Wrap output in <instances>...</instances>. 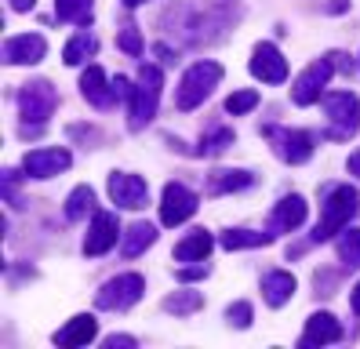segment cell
<instances>
[{
    "instance_id": "74e56055",
    "label": "cell",
    "mask_w": 360,
    "mask_h": 349,
    "mask_svg": "<svg viewBox=\"0 0 360 349\" xmlns=\"http://www.w3.org/2000/svg\"><path fill=\"white\" fill-rule=\"evenodd\" d=\"M33 4H37V0H11V8H15V11H30Z\"/></svg>"
},
{
    "instance_id": "30bf717a",
    "label": "cell",
    "mask_w": 360,
    "mask_h": 349,
    "mask_svg": "<svg viewBox=\"0 0 360 349\" xmlns=\"http://www.w3.org/2000/svg\"><path fill=\"white\" fill-rule=\"evenodd\" d=\"M120 218L113 211H95L91 215V229L84 236V255H105L117 240H120Z\"/></svg>"
},
{
    "instance_id": "8d00e7d4",
    "label": "cell",
    "mask_w": 360,
    "mask_h": 349,
    "mask_svg": "<svg viewBox=\"0 0 360 349\" xmlns=\"http://www.w3.org/2000/svg\"><path fill=\"white\" fill-rule=\"evenodd\" d=\"M331 62H335V70H338V73H349V70H353V65L346 62V55H342V51H331Z\"/></svg>"
},
{
    "instance_id": "484cf974",
    "label": "cell",
    "mask_w": 360,
    "mask_h": 349,
    "mask_svg": "<svg viewBox=\"0 0 360 349\" xmlns=\"http://www.w3.org/2000/svg\"><path fill=\"white\" fill-rule=\"evenodd\" d=\"M338 262H342L346 269H360V229H342L338 233Z\"/></svg>"
},
{
    "instance_id": "83f0119b",
    "label": "cell",
    "mask_w": 360,
    "mask_h": 349,
    "mask_svg": "<svg viewBox=\"0 0 360 349\" xmlns=\"http://www.w3.org/2000/svg\"><path fill=\"white\" fill-rule=\"evenodd\" d=\"M233 142H237V135H233L229 127H215L211 135L200 139V149H197V153H200V157H222Z\"/></svg>"
},
{
    "instance_id": "d590c367",
    "label": "cell",
    "mask_w": 360,
    "mask_h": 349,
    "mask_svg": "<svg viewBox=\"0 0 360 349\" xmlns=\"http://www.w3.org/2000/svg\"><path fill=\"white\" fill-rule=\"evenodd\" d=\"M4 193H8V196L18 193V171H4Z\"/></svg>"
},
{
    "instance_id": "cb8c5ba5",
    "label": "cell",
    "mask_w": 360,
    "mask_h": 349,
    "mask_svg": "<svg viewBox=\"0 0 360 349\" xmlns=\"http://www.w3.org/2000/svg\"><path fill=\"white\" fill-rule=\"evenodd\" d=\"M273 240V233L266 229V233H255V229H229V233H222V248L226 251H244V248H262V244H269Z\"/></svg>"
},
{
    "instance_id": "9c48e42d",
    "label": "cell",
    "mask_w": 360,
    "mask_h": 349,
    "mask_svg": "<svg viewBox=\"0 0 360 349\" xmlns=\"http://www.w3.org/2000/svg\"><path fill=\"white\" fill-rule=\"evenodd\" d=\"M193 215H197V193L182 182H167L164 201H160V222L164 226H182Z\"/></svg>"
},
{
    "instance_id": "7a4b0ae2",
    "label": "cell",
    "mask_w": 360,
    "mask_h": 349,
    "mask_svg": "<svg viewBox=\"0 0 360 349\" xmlns=\"http://www.w3.org/2000/svg\"><path fill=\"white\" fill-rule=\"evenodd\" d=\"M219 80H222V65H219V62H197V65H189L186 77L179 80L175 109H182V113L197 109L200 102H207V95L215 91Z\"/></svg>"
},
{
    "instance_id": "5bb4252c",
    "label": "cell",
    "mask_w": 360,
    "mask_h": 349,
    "mask_svg": "<svg viewBox=\"0 0 360 349\" xmlns=\"http://www.w3.org/2000/svg\"><path fill=\"white\" fill-rule=\"evenodd\" d=\"M48 51V40L37 33H22V37H8L4 44V62L11 65H37Z\"/></svg>"
},
{
    "instance_id": "44dd1931",
    "label": "cell",
    "mask_w": 360,
    "mask_h": 349,
    "mask_svg": "<svg viewBox=\"0 0 360 349\" xmlns=\"http://www.w3.org/2000/svg\"><path fill=\"white\" fill-rule=\"evenodd\" d=\"M157 240V226H150V222H135V226H128V233H124V240H120V255L124 258H139L146 248H150Z\"/></svg>"
},
{
    "instance_id": "7c38bea8",
    "label": "cell",
    "mask_w": 360,
    "mask_h": 349,
    "mask_svg": "<svg viewBox=\"0 0 360 349\" xmlns=\"http://www.w3.org/2000/svg\"><path fill=\"white\" fill-rule=\"evenodd\" d=\"M110 196H113V204L128 208V211H139V208H146V201H150V189H146V182L139 179V174L113 171L110 174Z\"/></svg>"
},
{
    "instance_id": "52a82bcc",
    "label": "cell",
    "mask_w": 360,
    "mask_h": 349,
    "mask_svg": "<svg viewBox=\"0 0 360 349\" xmlns=\"http://www.w3.org/2000/svg\"><path fill=\"white\" fill-rule=\"evenodd\" d=\"M146 291V280L139 273H120L113 280H105L98 295H95V305L98 310H131V305L142 298Z\"/></svg>"
},
{
    "instance_id": "8992f818",
    "label": "cell",
    "mask_w": 360,
    "mask_h": 349,
    "mask_svg": "<svg viewBox=\"0 0 360 349\" xmlns=\"http://www.w3.org/2000/svg\"><path fill=\"white\" fill-rule=\"evenodd\" d=\"M262 135L273 142V153L284 160V164H306L313 157V135L309 131H295V127H277V124H266Z\"/></svg>"
},
{
    "instance_id": "4316f807",
    "label": "cell",
    "mask_w": 360,
    "mask_h": 349,
    "mask_svg": "<svg viewBox=\"0 0 360 349\" xmlns=\"http://www.w3.org/2000/svg\"><path fill=\"white\" fill-rule=\"evenodd\" d=\"M55 15L73 26H91V0H55Z\"/></svg>"
},
{
    "instance_id": "1f68e13d",
    "label": "cell",
    "mask_w": 360,
    "mask_h": 349,
    "mask_svg": "<svg viewBox=\"0 0 360 349\" xmlns=\"http://www.w3.org/2000/svg\"><path fill=\"white\" fill-rule=\"evenodd\" d=\"M226 320H229L233 327H248V324H251V305H248V302H233L229 310H226Z\"/></svg>"
},
{
    "instance_id": "d6986e66",
    "label": "cell",
    "mask_w": 360,
    "mask_h": 349,
    "mask_svg": "<svg viewBox=\"0 0 360 349\" xmlns=\"http://www.w3.org/2000/svg\"><path fill=\"white\" fill-rule=\"evenodd\" d=\"M204 186L211 196H222V193H237V189L255 186V174L251 171H211L204 179Z\"/></svg>"
},
{
    "instance_id": "ba28073f",
    "label": "cell",
    "mask_w": 360,
    "mask_h": 349,
    "mask_svg": "<svg viewBox=\"0 0 360 349\" xmlns=\"http://www.w3.org/2000/svg\"><path fill=\"white\" fill-rule=\"evenodd\" d=\"M331 73H335L331 55L321 58V62H313L309 70H302V77L295 80V87H291L295 106H313V102H321V99H324V87H328V80H331Z\"/></svg>"
},
{
    "instance_id": "d6a6232c",
    "label": "cell",
    "mask_w": 360,
    "mask_h": 349,
    "mask_svg": "<svg viewBox=\"0 0 360 349\" xmlns=\"http://www.w3.org/2000/svg\"><path fill=\"white\" fill-rule=\"evenodd\" d=\"M113 95H117V99H128V102H131L135 87H131L128 80H124V77H113Z\"/></svg>"
},
{
    "instance_id": "d4e9b609",
    "label": "cell",
    "mask_w": 360,
    "mask_h": 349,
    "mask_svg": "<svg viewBox=\"0 0 360 349\" xmlns=\"http://www.w3.org/2000/svg\"><path fill=\"white\" fill-rule=\"evenodd\" d=\"M95 215V189L91 186H77L66 201V218L70 222H80V218Z\"/></svg>"
},
{
    "instance_id": "f35d334b",
    "label": "cell",
    "mask_w": 360,
    "mask_h": 349,
    "mask_svg": "<svg viewBox=\"0 0 360 349\" xmlns=\"http://www.w3.org/2000/svg\"><path fill=\"white\" fill-rule=\"evenodd\" d=\"M349 305H353V313L360 317V284H356V288H353V298H349Z\"/></svg>"
},
{
    "instance_id": "f1b7e54d",
    "label": "cell",
    "mask_w": 360,
    "mask_h": 349,
    "mask_svg": "<svg viewBox=\"0 0 360 349\" xmlns=\"http://www.w3.org/2000/svg\"><path fill=\"white\" fill-rule=\"evenodd\" d=\"M200 305H204L200 291H179V295H167V298H164V310H167V313H179V317L197 313Z\"/></svg>"
},
{
    "instance_id": "277c9868",
    "label": "cell",
    "mask_w": 360,
    "mask_h": 349,
    "mask_svg": "<svg viewBox=\"0 0 360 349\" xmlns=\"http://www.w3.org/2000/svg\"><path fill=\"white\" fill-rule=\"evenodd\" d=\"M58 106V91L51 87V80H33L18 91V117L26 127H44L48 117Z\"/></svg>"
},
{
    "instance_id": "e575fe53",
    "label": "cell",
    "mask_w": 360,
    "mask_h": 349,
    "mask_svg": "<svg viewBox=\"0 0 360 349\" xmlns=\"http://www.w3.org/2000/svg\"><path fill=\"white\" fill-rule=\"evenodd\" d=\"M200 277H207V266H189V269H179V280H182V284L200 280Z\"/></svg>"
},
{
    "instance_id": "603a6c76",
    "label": "cell",
    "mask_w": 360,
    "mask_h": 349,
    "mask_svg": "<svg viewBox=\"0 0 360 349\" xmlns=\"http://www.w3.org/2000/svg\"><path fill=\"white\" fill-rule=\"evenodd\" d=\"M95 51H98V37L84 30V33L70 37V44L62 48V62H66V65H80V62H88Z\"/></svg>"
},
{
    "instance_id": "8fae6325",
    "label": "cell",
    "mask_w": 360,
    "mask_h": 349,
    "mask_svg": "<svg viewBox=\"0 0 360 349\" xmlns=\"http://www.w3.org/2000/svg\"><path fill=\"white\" fill-rule=\"evenodd\" d=\"M70 164H73L70 149H33L22 157L26 179H55V174H62Z\"/></svg>"
},
{
    "instance_id": "4fadbf2b",
    "label": "cell",
    "mask_w": 360,
    "mask_h": 349,
    "mask_svg": "<svg viewBox=\"0 0 360 349\" xmlns=\"http://www.w3.org/2000/svg\"><path fill=\"white\" fill-rule=\"evenodd\" d=\"M251 73L266 84H284L288 80V58L273 44H259L255 55H251Z\"/></svg>"
},
{
    "instance_id": "ac0fdd59",
    "label": "cell",
    "mask_w": 360,
    "mask_h": 349,
    "mask_svg": "<svg viewBox=\"0 0 360 349\" xmlns=\"http://www.w3.org/2000/svg\"><path fill=\"white\" fill-rule=\"evenodd\" d=\"M338 338H342V324H338L331 313H313L306 320V335H302L306 345H331Z\"/></svg>"
},
{
    "instance_id": "ffe728a7",
    "label": "cell",
    "mask_w": 360,
    "mask_h": 349,
    "mask_svg": "<svg viewBox=\"0 0 360 349\" xmlns=\"http://www.w3.org/2000/svg\"><path fill=\"white\" fill-rule=\"evenodd\" d=\"M262 295H266V302L273 305V310H281V305L295 295V277L284 273V269L266 273V280H262Z\"/></svg>"
},
{
    "instance_id": "3957f363",
    "label": "cell",
    "mask_w": 360,
    "mask_h": 349,
    "mask_svg": "<svg viewBox=\"0 0 360 349\" xmlns=\"http://www.w3.org/2000/svg\"><path fill=\"white\" fill-rule=\"evenodd\" d=\"M160 87H164V73L157 65H142L139 70V84H135V95H131V113H128V127L142 131L157 117V106H160Z\"/></svg>"
},
{
    "instance_id": "ab89813d",
    "label": "cell",
    "mask_w": 360,
    "mask_h": 349,
    "mask_svg": "<svg viewBox=\"0 0 360 349\" xmlns=\"http://www.w3.org/2000/svg\"><path fill=\"white\" fill-rule=\"evenodd\" d=\"M349 171H353L356 179H360V153H353V157H349Z\"/></svg>"
},
{
    "instance_id": "836d02e7",
    "label": "cell",
    "mask_w": 360,
    "mask_h": 349,
    "mask_svg": "<svg viewBox=\"0 0 360 349\" xmlns=\"http://www.w3.org/2000/svg\"><path fill=\"white\" fill-rule=\"evenodd\" d=\"M131 345H135L131 335H110L105 338V349H131Z\"/></svg>"
},
{
    "instance_id": "2e32d148",
    "label": "cell",
    "mask_w": 360,
    "mask_h": 349,
    "mask_svg": "<svg viewBox=\"0 0 360 349\" xmlns=\"http://www.w3.org/2000/svg\"><path fill=\"white\" fill-rule=\"evenodd\" d=\"M80 95L88 99L95 109H110V106L117 102L113 80H105L102 65H88V70H84V77H80Z\"/></svg>"
},
{
    "instance_id": "4dcf8cb0",
    "label": "cell",
    "mask_w": 360,
    "mask_h": 349,
    "mask_svg": "<svg viewBox=\"0 0 360 349\" xmlns=\"http://www.w3.org/2000/svg\"><path fill=\"white\" fill-rule=\"evenodd\" d=\"M117 44H120V51H128L131 58H139V55H142V37H139V30H135V26H124V30H120V37H117Z\"/></svg>"
},
{
    "instance_id": "9a60e30c",
    "label": "cell",
    "mask_w": 360,
    "mask_h": 349,
    "mask_svg": "<svg viewBox=\"0 0 360 349\" xmlns=\"http://www.w3.org/2000/svg\"><path fill=\"white\" fill-rule=\"evenodd\" d=\"M306 201L299 193H291V196H284V201L273 208V215H269V233L277 236V233H291V229H299L302 222H306Z\"/></svg>"
},
{
    "instance_id": "60d3db41",
    "label": "cell",
    "mask_w": 360,
    "mask_h": 349,
    "mask_svg": "<svg viewBox=\"0 0 360 349\" xmlns=\"http://www.w3.org/2000/svg\"><path fill=\"white\" fill-rule=\"evenodd\" d=\"M139 4H146V0H124V8H139Z\"/></svg>"
},
{
    "instance_id": "7402d4cb",
    "label": "cell",
    "mask_w": 360,
    "mask_h": 349,
    "mask_svg": "<svg viewBox=\"0 0 360 349\" xmlns=\"http://www.w3.org/2000/svg\"><path fill=\"white\" fill-rule=\"evenodd\" d=\"M211 248H215V240H211L207 229H197V233H189L182 244L175 248V258L179 262H204L211 255Z\"/></svg>"
},
{
    "instance_id": "e0dca14e",
    "label": "cell",
    "mask_w": 360,
    "mask_h": 349,
    "mask_svg": "<svg viewBox=\"0 0 360 349\" xmlns=\"http://www.w3.org/2000/svg\"><path fill=\"white\" fill-rule=\"evenodd\" d=\"M95 335H98V320H95L91 313H80V317H73V320L55 335V345H66V349H73V345H88Z\"/></svg>"
},
{
    "instance_id": "5b68a950",
    "label": "cell",
    "mask_w": 360,
    "mask_h": 349,
    "mask_svg": "<svg viewBox=\"0 0 360 349\" xmlns=\"http://www.w3.org/2000/svg\"><path fill=\"white\" fill-rule=\"evenodd\" d=\"M324 113L331 127L324 131V139H353V131L360 127V102L353 91H331L324 95Z\"/></svg>"
},
{
    "instance_id": "f546056e",
    "label": "cell",
    "mask_w": 360,
    "mask_h": 349,
    "mask_svg": "<svg viewBox=\"0 0 360 349\" xmlns=\"http://www.w3.org/2000/svg\"><path fill=\"white\" fill-rule=\"evenodd\" d=\"M255 106H259V91H233V95L226 99V113L240 117V113H251Z\"/></svg>"
},
{
    "instance_id": "6da1fadb",
    "label": "cell",
    "mask_w": 360,
    "mask_h": 349,
    "mask_svg": "<svg viewBox=\"0 0 360 349\" xmlns=\"http://www.w3.org/2000/svg\"><path fill=\"white\" fill-rule=\"evenodd\" d=\"M356 208H360V196H356L353 186H331L328 196H324V215H321V222H316V229H313V244H324V240L342 233L353 222Z\"/></svg>"
}]
</instances>
